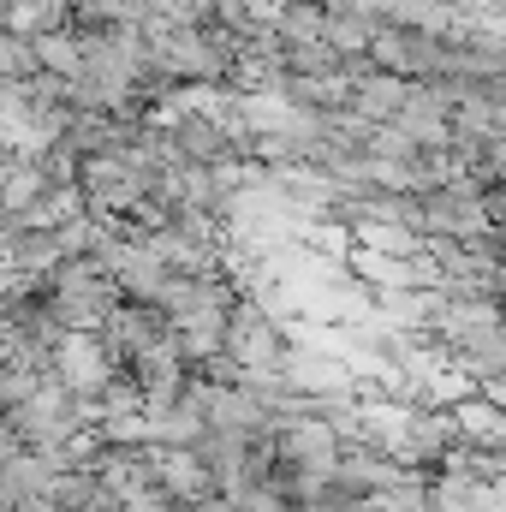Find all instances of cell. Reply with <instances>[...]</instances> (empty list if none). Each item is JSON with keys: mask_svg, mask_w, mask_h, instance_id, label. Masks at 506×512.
<instances>
[{"mask_svg": "<svg viewBox=\"0 0 506 512\" xmlns=\"http://www.w3.org/2000/svg\"><path fill=\"white\" fill-rule=\"evenodd\" d=\"M54 376H60V387H72V393H90V387H102L108 364H102V352L84 334H66L60 352H54Z\"/></svg>", "mask_w": 506, "mask_h": 512, "instance_id": "1", "label": "cell"}]
</instances>
